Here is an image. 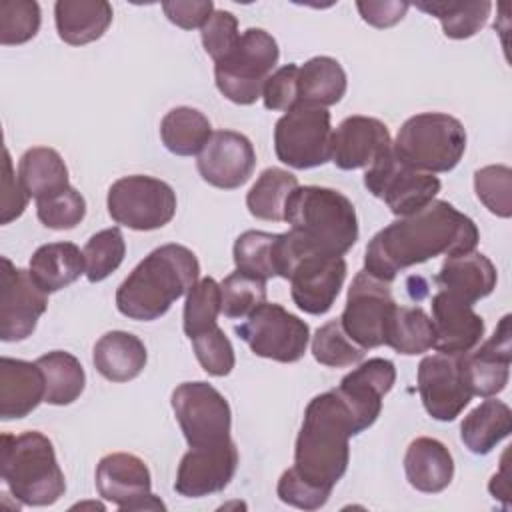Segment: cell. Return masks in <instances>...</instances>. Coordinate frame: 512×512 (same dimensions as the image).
Here are the masks:
<instances>
[{"instance_id": "obj_1", "label": "cell", "mask_w": 512, "mask_h": 512, "mask_svg": "<svg viewBox=\"0 0 512 512\" xmlns=\"http://www.w3.org/2000/svg\"><path fill=\"white\" fill-rule=\"evenodd\" d=\"M480 240L470 216L446 200H432L412 216H404L372 236L364 252V270L392 282L398 272L436 256H462L474 252Z\"/></svg>"}, {"instance_id": "obj_2", "label": "cell", "mask_w": 512, "mask_h": 512, "mask_svg": "<svg viewBox=\"0 0 512 512\" xmlns=\"http://www.w3.org/2000/svg\"><path fill=\"white\" fill-rule=\"evenodd\" d=\"M356 434H360L358 424L336 390L314 396L304 410L290 468L310 486L332 494L348 470V440Z\"/></svg>"}, {"instance_id": "obj_3", "label": "cell", "mask_w": 512, "mask_h": 512, "mask_svg": "<svg viewBox=\"0 0 512 512\" xmlns=\"http://www.w3.org/2000/svg\"><path fill=\"white\" fill-rule=\"evenodd\" d=\"M198 276L200 264L190 248L174 242L162 244L122 280L116 290V308L130 320H158L188 294Z\"/></svg>"}, {"instance_id": "obj_4", "label": "cell", "mask_w": 512, "mask_h": 512, "mask_svg": "<svg viewBox=\"0 0 512 512\" xmlns=\"http://www.w3.org/2000/svg\"><path fill=\"white\" fill-rule=\"evenodd\" d=\"M284 222L310 248L344 256L358 240V216L348 196L324 186H296L284 206Z\"/></svg>"}, {"instance_id": "obj_5", "label": "cell", "mask_w": 512, "mask_h": 512, "mask_svg": "<svg viewBox=\"0 0 512 512\" xmlns=\"http://www.w3.org/2000/svg\"><path fill=\"white\" fill-rule=\"evenodd\" d=\"M0 472L10 494L26 506H50L66 492L54 444L38 430L2 434Z\"/></svg>"}, {"instance_id": "obj_6", "label": "cell", "mask_w": 512, "mask_h": 512, "mask_svg": "<svg viewBox=\"0 0 512 512\" xmlns=\"http://www.w3.org/2000/svg\"><path fill=\"white\" fill-rule=\"evenodd\" d=\"M276 272L290 280L294 304L312 316L326 314L346 280V260L310 248L296 232L278 234Z\"/></svg>"}, {"instance_id": "obj_7", "label": "cell", "mask_w": 512, "mask_h": 512, "mask_svg": "<svg viewBox=\"0 0 512 512\" xmlns=\"http://www.w3.org/2000/svg\"><path fill=\"white\" fill-rule=\"evenodd\" d=\"M464 124L444 112L410 116L392 142V152L408 166L438 174L458 166L466 152Z\"/></svg>"}, {"instance_id": "obj_8", "label": "cell", "mask_w": 512, "mask_h": 512, "mask_svg": "<svg viewBox=\"0 0 512 512\" xmlns=\"http://www.w3.org/2000/svg\"><path fill=\"white\" fill-rule=\"evenodd\" d=\"M280 58L272 34L262 28H248L236 46L222 60L214 62V82L220 94L240 106L262 98V88Z\"/></svg>"}, {"instance_id": "obj_9", "label": "cell", "mask_w": 512, "mask_h": 512, "mask_svg": "<svg viewBox=\"0 0 512 512\" xmlns=\"http://www.w3.org/2000/svg\"><path fill=\"white\" fill-rule=\"evenodd\" d=\"M110 218L130 230L148 232L166 226L176 214V192L160 178L132 174L118 178L106 196Z\"/></svg>"}, {"instance_id": "obj_10", "label": "cell", "mask_w": 512, "mask_h": 512, "mask_svg": "<svg viewBox=\"0 0 512 512\" xmlns=\"http://www.w3.org/2000/svg\"><path fill=\"white\" fill-rule=\"evenodd\" d=\"M274 150L282 164L308 170L330 160L332 124L328 108L296 104L274 126Z\"/></svg>"}, {"instance_id": "obj_11", "label": "cell", "mask_w": 512, "mask_h": 512, "mask_svg": "<svg viewBox=\"0 0 512 512\" xmlns=\"http://www.w3.org/2000/svg\"><path fill=\"white\" fill-rule=\"evenodd\" d=\"M234 330L256 356L282 364L298 362L310 342V326L276 302H262Z\"/></svg>"}, {"instance_id": "obj_12", "label": "cell", "mask_w": 512, "mask_h": 512, "mask_svg": "<svg viewBox=\"0 0 512 512\" xmlns=\"http://www.w3.org/2000/svg\"><path fill=\"white\" fill-rule=\"evenodd\" d=\"M364 186L400 218L426 208L442 188L438 176L404 164L392 148L366 168Z\"/></svg>"}, {"instance_id": "obj_13", "label": "cell", "mask_w": 512, "mask_h": 512, "mask_svg": "<svg viewBox=\"0 0 512 512\" xmlns=\"http://www.w3.org/2000/svg\"><path fill=\"white\" fill-rule=\"evenodd\" d=\"M170 404L190 448L216 446L232 438L230 404L212 384L182 382L172 390Z\"/></svg>"}, {"instance_id": "obj_14", "label": "cell", "mask_w": 512, "mask_h": 512, "mask_svg": "<svg viewBox=\"0 0 512 512\" xmlns=\"http://www.w3.org/2000/svg\"><path fill=\"white\" fill-rule=\"evenodd\" d=\"M394 306L390 282H382L360 270L348 288L340 324L360 348H378L384 344L386 324Z\"/></svg>"}, {"instance_id": "obj_15", "label": "cell", "mask_w": 512, "mask_h": 512, "mask_svg": "<svg viewBox=\"0 0 512 512\" xmlns=\"http://www.w3.org/2000/svg\"><path fill=\"white\" fill-rule=\"evenodd\" d=\"M418 394L434 420H456L472 400L464 354L436 352L424 356L418 364Z\"/></svg>"}, {"instance_id": "obj_16", "label": "cell", "mask_w": 512, "mask_h": 512, "mask_svg": "<svg viewBox=\"0 0 512 512\" xmlns=\"http://www.w3.org/2000/svg\"><path fill=\"white\" fill-rule=\"evenodd\" d=\"M0 282V340H26L48 308V292L38 286L30 270L16 268L6 256H2Z\"/></svg>"}, {"instance_id": "obj_17", "label": "cell", "mask_w": 512, "mask_h": 512, "mask_svg": "<svg viewBox=\"0 0 512 512\" xmlns=\"http://www.w3.org/2000/svg\"><path fill=\"white\" fill-rule=\"evenodd\" d=\"M96 490L120 510H160L164 504L152 494L146 462L128 452H112L96 466Z\"/></svg>"}, {"instance_id": "obj_18", "label": "cell", "mask_w": 512, "mask_h": 512, "mask_svg": "<svg viewBox=\"0 0 512 512\" xmlns=\"http://www.w3.org/2000/svg\"><path fill=\"white\" fill-rule=\"evenodd\" d=\"M238 468V448L234 440L216 446L190 448L176 470L174 490L184 498H202L222 492Z\"/></svg>"}, {"instance_id": "obj_19", "label": "cell", "mask_w": 512, "mask_h": 512, "mask_svg": "<svg viewBox=\"0 0 512 512\" xmlns=\"http://www.w3.org/2000/svg\"><path fill=\"white\" fill-rule=\"evenodd\" d=\"M256 166L252 142L234 130L212 132L208 144L198 154L196 168L204 182L220 190H234L246 184Z\"/></svg>"}, {"instance_id": "obj_20", "label": "cell", "mask_w": 512, "mask_h": 512, "mask_svg": "<svg viewBox=\"0 0 512 512\" xmlns=\"http://www.w3.org/2000/svg\"><path fill=\"white\" fill-rule=\"evenodd\" d=\"M394 382L396 366L392 360L368 358L348 372L334 390L350 408L358 430L364 432L378 420L382 412V398L392 390Z\"/></svg>"}, {"instance_id": "obj_21", "label": "cell", "mask_w": 512, "mask_h": 512, "mask_svg": "<svg viewBox=\"0 0 512 512\" xmlns=\"http://www.w3.org/2000/svg\"><path fill=\"white\" fill-rule=\"evenodd\" d=\"M392 148L388 126L372 116H348L332 130L330 160L340 170L368 168Z\"/></svg>"}, {"instance_id": "obj_22", "label": "cell", "mask_w": 512, "mask_h": 512, "mask_svg": "<svg viewBox=\"0 0 512 512\" xmlns=\"http://www.w3.org/2000/svg\"><path fill=\"white\" fill-rule=\"evenodd\" d=\"M512 330L510 314L502 316L494 334L474 352L464 354V370L472 396L490 398L500 394L510 378Z\"/></svg>"}, {"instance_id": "obj_23", "label": "cell", "mask_w": 512, "mask_h": 512, "mask_svg": "<svg viewBox=\"0 0 512 512\" xmlns=\"http://www.w3.org/2000/svg\"><path fill=\"white\" fill-rule=\"evenodd\" d=\"M432 326H434V348L444 354H466L472 352L484 336V320L474 312L470 304L438 290L432 296Z\"/></svg>"}, {"instance_id": "obj_24", "label": "cell", "mask_w": 512, "mask_h": 512, "mask_svg": "<svg viewBox=\"0 0 512 512\" xmlns=\"http://www.w3.org/2000/svg\"><path fill=\"white\" fill-rule=\"evenodd\" d=\"M46 382L36 362L2 356L0 358V418L18 420L44 402Z\"/></svg>"}, {"instance_id": "obj_25", "label": "cell", "mask_w": 512, "mask_h": 512, "mask_svg": "<svg viewBox=\"0 0 512 512\" xmlns=\"http://www.w3.org/2000/svg\"><path fill=\"white\" fill-rule=\"evenodd\" d=\"M498 272L492 260L480 252H468L462 256L446 258L436 274L440 290L474 306L478 300L492 294L496 288Z\"/></svg>"}, {"instance_id": "obj_26", "label": "cell", "mask_w": 512, "mask_h": 512, "mask_svg": "<svg viewBox=\"0 0 512 512\" xmlns=\"http://www.w3.org/2000/svg\"><path fill=\"white\" fill-rule=\"evenodd\" d=\"M404 472L408 484L418 492L438 494L454 478V458L440 440L418 436L406 448Z\"/></svg>"}, {"instance_id": "obj_27", "label": "cell", "mask_w": 512, "mask_h": 512, "mask_svg": "<svg viewBox=\"0 0 512 512\" xmlns=\"http://www.w3.org/2000/svg\"><path fill=\"white\" fill-rule=\"evenodd\" d=\"M148 360L144 342L132 332L112 330L102 334L92 350V362L100 376L110 382H128L140 376Z\"/></svg>"}, {"instance_id": "obj_28", "label": "cell", "mask_w": 512, "mask_h": 512, "mask_svg": "<svg viewBox=\"0 0 512 512\" xmlns=\"http://www.w3.org/2000/svg\"><path fill=\"white\" fill-rule=\"evenodd\" d=\"M112 16V6L106 0H58L54 4L56 32L70 46H84L102 38Z\"/></svg>"}, {"instance_id": "obj_29", "label": "cell", "mask_w": 512, "mask_h": 512, "mask_svg": "<svg viewBox=\"0 0 512 512\" xmlns=\"http://www.w3.org/2000/svg\"><path fill=\"white\" fill-rule=\"evenodd\" d=\"M512 432V410L506 402L486 398L472 408L460 424V440L478 456L490 454L496 444L508 438Z\"/></svg>"}, {"instance_id": "obj_30", "label": "cell", "mask_w": 512, "mask_h": 512, "mask_svg": "<svg viewBox=\"0 0 512 512\" xmlns=\"http://www.w3.org/2000/svg\"><path fill=\"white\" fill-rule=\"evenodd\" d=\"M30 274L44 292H58L86 274L84 252L72 242L42 244L30 258Z\"/></svg>"}, {"instance_id": "obj_31", "label": "cell", "mask_w": 512, "mask_h": 512, "mask_svg": "<svg viewBox=\"0 0 512 512\" xmlns=\"http://www.w3.org/2000/svg\"><path fill=\"white\" fill-rule=\"evenodd\" d=\"M346 86V72L336 58L314 56L298 66V104L328 108L342 100Z\"/></svg>"}, {"instance_id": "obj_32", "label": "cell", "mask_w": 512, "mask_h": 512, "mask_svg": "<svg viewBox=\"0 0 512 512\" xmlns=\"http://www.w3.org/2000/svg\"><path fill=\"white\" fill-rule=\"evenodd\" d=\"M18 180L30 198L42 200L68 188V168L62 156L48 146L28 148L18 162Z\"/></svg>"}, {"instance_id": "obj_33", "label": "cell", "mask_w": 512, "mask_h": 512, "mask_svg": "<svg viewBox=\"0 0 512 512\" xmlns=\"http://www.w3.org/2000/svg\"><path fill=\"white\" fill-rule=\"evenodd\" d=\"M212 136L210 120L196 108L176 106L160 122V138L176 156H198Z\"/></svg>"}, {"instance_id": "obj_34", "label": "cell", "mask_w": 512, "mask_h": 512, "mask_svg": "<svg viewBox=\"0 0 512 512\" xmlns=\"http://www.w3.org/2000/svg\"><path fill=\"white\" fill-rule=\"evenodd\" d=\"M434 326L430 316L420 306H394L386 332L384 344L404 356H416L434 348Z\"/></svg>"}, {"instance_id": "obj_35", "label": "cell", "mask_w": 512, "mask_h": 512, "mask_svg": "<svg viewBox=\"0 0 512 512\" xmlns=\"http://www.w3.org/2000/svg\"><path fill=\"white\" fill-rule=\"evenodd\" d=\"M44 374V402L52 406H68L80 398L86 386V374L80 360L64 350L46 352L36 360Z\"/></svg>"}, {"instance_id": "obj_36", "label": "cell", "mask_w": 512, "mask_h": 512, "mask_svg": "<svg viewBox=\"0 0 512 512\" xmlns=\"http://www.w3.org/2000/svg\"><path fill=\"white\" fill-rule=\"evenodd\" d=\"M414 6L440 20L444 34L452 40H464L480 32L492 10L488 0H428Z\"/></svg>"}, {"instance_id": "obj_37", "label": "cell", "mask_w": 512, "mask_h": 512, "mask_svg": "<svg viewBox=\"0 0 512 512\" xmlns=\"http://www.w3.org/2000/svg\"><path fill=\"white\" fill-rule=\"evenodd\" d=\"M298 186V178L284 168H266L246 194L248 212L258 220L282 222L284 206L292 190Z\"/></svg>"}, {"instance_id": "obj_38", "label": "cell", "mask_w": 512, "mask_h": 512, "mask_svg": "<svg viewBox=\"0 0 512 512\" xmlns=\"http://www.w3.org/2000/svg\"><path fill=\"white\" fill-rule=\"evenodd\" d=\"M276 242L278 234L262 230H246L234 242L236 270L268 280L278 276L276 272Z\"/></svg>"}, {"instance_id": "obj_39", "label": "cell", "mask_w": 512, "mask_h": 512, "mask_svg": "<svg viewBox=\"0 0 512 512\" xmlns=\"http://www.w3.org/2000/svg\"><path fill=\"white\" fill-rule=\"evenodd\" d=\"M222 312V298H220V284L206 276L200 278L186 294L184 314H182V328L188 338L216 326L218 314Z\"/></svg>"}, {"instance_id": "obj_40", "label": "cell", "mask_w": 512, "mask_h": 512, "mask_svg": "<svg viewBox=\"0 0 512 512\" xmlns=\"http://www.w3.org/2000/svg\"><path fill=\"white\" fill-rule=\"evenodd\" d=\"M312 356L328 368H346L364 358L360 348L342 328L340 318L322 324L312 336Z\"/></svg>"}, {"instance_id": "obj_41", "label": "cell", "mask_w": 512, "mask_h": 512, "mask_svg": "<svg viewBox=\"0 0 512 512\" xmlns=\"http://www.w3.org/2000/svg\"><path fill=\"white\" fill-rule=\"evenodd\" d=\"M84 264H86V278L90 282L106 280L126 256V242L120 228H106L90 236L84 246Z\"/></svg>"}, {"instance_id": "obj_42", "label": "cell", "mask_w": 512, "mask_h": 512, "mask_svg": "<svg viewBox=\"0 0 512 512\" xmlns=\"http://www.w3.org/2000/svg\"><path fill=\"white\" fill-rule=\"evenodd\" d=\"M220 298L222 314L226 318H246L266 302V280L236 270L220 282Z\"/></svg>"}, {"instance_id": "obj_43", "label": "cell", "mask_w": 512, "mask_h": 512, "mask_svg": "<svg viewBox=\"0 0 512 512\" xmlns=\"http://www.w3.org/2000/svg\"><path fill=\"white\" fill-rule=\"evenodd\" d=\"M42 22L40 4L34 0L0 2V44L18 46L32 40Z\"/></svg>"}, {"instance_id": "obj_44", "label": "cell", "mask_w": 512, "mask_h": 512, "mask_svg": "<svg viewBox=\"0 0 512 512\" xmlns=\"http://www.w3.org/2000/svg\"><path fill=\"white\" fill-rule=\"evenodd\" d=\"M478 200L496 216H512V170L504 164H490L474 172Z\"/></svg>"}, {"instance_id": "obj_45", "label": "cell", "mask_w": 512, "mask_h": 512, "mask_svg": "<svg viewBox=\"0 0 512 512\" xmlns=\"http://www.w3.org/2000/svg\"><path fill=\"white\" fill-rule=\"evenodd\" d=\"M36 216L50 230H72L86 216L84 196L68 186L58 194L36 200Z\"/></svg>"}, {"instance_id": "obj_46", "label": "cell", "mask_w": 512, "mask_h": 512, "mask_svg": "<svg viewBox=\"0 0 512 512\" xmlns=\"http://www.w3.org/2000/svg\"><path fill=\"white\" fill-rule=\"evenodd\" d=\"M196 360L210 376H228L236 364L234 348L224 330L216 324L190 338Z\"/></svg>"}, {"instance_id": "obj_47", "label": "cell", "mask_w": 512, "mask_h": 512, "mask_svg": "<svg viewBox=\"0 0 512 512\" xmlns=\"http://www.w3.org/2000/svg\"><path fill=\"white\" fill-rule=\"evenodd\" d=\"M200 38L206 54L214 62L222 60L226 54L232 52V48L240 38L236 16L228 10H220V8L214 10L210 18L204 22V26L200 28Z\"/></svg>"}, {"instance_id": "obj_48", "label": "cell", "mask_w": 512, "mask_h": 512, "mask_svg": "<svg viewBox=\"0 0 512 512\" xmlns=\"http://www.w3.org/2000/svg\"><path fill=\"white\" fill-rule=\"evenodd\" d=\"M262 102L268 110L280 112H288L298 104V64H284L268 76L262 88Z\"/></svg>"}, {"instance_id": "obj_49", "label": "cell", "mask_w": 512, "mask_h": 512, "mask_svg": "<svg viewBox=\"0 0 512 512\" xmlns=\"http://www.w3.org/2000/svg\"><path fill=\"white\" fill-rule=\"evenodd\" d=\"M276 494L284 504H290V506H296L302 510H318L330 498V494H326V492L310 486L302 478H298L292 468L284 470L282 476L278 478Z\"/></svg>"}, {"instance_id": "obj_50", "label": "cell", "mask_w": 512, "mask_h": 512, "mask_svg": "<svg viewBox=\"0 0 512 512\" xmlns=\"http://www.w3.org/2000/svg\"><path fill=\"white\" fill-rule=\"evenodd\" d=\"M28 192L18 180V174H14L10 152L4 150V178H2V208H0V224H10L12 220L20 218L26 204H28Z\"/></svg>"}, {"instance_id": "obj_51", "label": "cell", "mask_w": 512, "mask_h": 512, "mask_svg": "<svg viewBox=\"0 0 512 512\" xmlns=\"http://www.w3.org/2000/svg\"><path fill=\"white\" fill-rule=\"evenodd\" d=\"M166 18L182 30L202 28L210 14L216 10L212 0H172L162 2Z\"/></svg>"}, {"instance_id": "obj_52", "label": "cell", "mask_w": 512, "mask_h": 512, "mask_svg": "<svg viewBox=\"0 0 512 512\" xmlns=\"http://www.w3.org/2000/svg\"><path fill=\"white\" fill-rule=\"evenodd\" d=\"M356 8H358L362 20L368 22L370 26L390 28L406 16L410 4L408 2H398V0H384V2L382 0L380 2H372V0L362 2L360 0V2H356Z\"/></svg>"}, {"instance_id": "obj_53", "label": "cell", "mask_w": 512, "mask_h": 512, "mask_svg": "<svg viewBox=\"0 0 512 512\" xmlns=\"http://www.w3.org/2000/svg\"><path fill=\"white\" fill-rule=\"evenodd\" d=\"M502 470L498 472V474H494L492 478H490V484H488V490H490V494L494 496V498H508V480H504V472H506V462H504V458H502Z\"/></svg>"}]
</instances>
